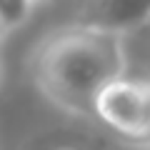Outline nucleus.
I'll list each match as a JSON object with an SVG mask.
<instances>
[{
	"instance_id": "obj_1",
	"label": "nucleus",
	"mask_w": 150,
	"mask_h": 150,
	"mask_svg": "<svg viewBox=\"0 0 150 150\" xmlns=\"http://www.w3.org/2000/svg\"><path fill=\"white\" fill-rule=\"evenodd\" d=\"M33 85L75 118H95L98 98L125 78L123 38L83 25H63L48 33L28 60Z\"/></svg>"
},
{
	"instance_id": "obj_2",
	"label": "nucleus",
	"mask_w": 150,
	"mask_h": 150,
	"mask_svg": "<svg viewBox=\"0 0 150 150\" xmlns=\"http://www.w3.org/2000/svg\"><path fill=\"white\" fill-rule=\"evenodd\" d=\"M95 118L125 145L150 148V78H123L103 90Z\"/></svg>"
},
{
	"instance_id": "obj_3",
	"label": "nucleus",
	"mask_w": 150,
	"mask_h": 150,
	"mask_svg": "<svg viewBox=\"0 0 150 150\" xmlns=\"http://www.w3.org/2000/svg\"><path fill=\"white\" fill-rule=\"evenodd\" d=\"M73 23L123 38L150 23V0H75Z\"/></svg>"
},
{
	"instance_id": "obj_4",
	"label": "nucleus",
	"mask_w": 150,
	"mask_h": 150,
	"mask_svg": "<svg viewBox=\"0 0 150 150\" xmlns=\"http://www.w3.org/2000/svg\"><path fill=\"white\" fill-rule=\"evenodd\" d=\"M38 0H0V18H3V35H10L18 25L30 18Z\"/></svg>"
},
{
	"instance_id": "obj_5",
	"label": "nucleus",
	"mask_w": 150,
	"mask_h": 150,
	"mask_svg": "<svg viewBox=\"0 0 150 150\" xmlns=\"http://www.w3.org/2000/svg\"><path fill=\"white\" fill-rule=\"evenodd\" d=\"M63 150H73V148H63Z\"/></svg>"
},
{
	"instance_id": "obj_6",
	"label": "nucleus",
	"mask_w": 150,
	"mask_h": 150,
	"mask_svg": "<svg viewBox=\"0 0 150 150\" xmlns=\"http://www.w3.org/2000/svg\"><path fill=\"white\" fill-rule=\"evenodd\" d=\"M38 3H40V0H38Z\"/></svg>"
}]
</instances>
